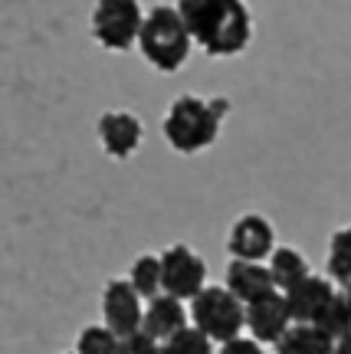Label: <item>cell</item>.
Masks as SVG:
<instances>
[{
    "instance_id": "obj_6",
    "label": "cell",
    "mask_w": 351,
    "mask_h": 354,
    "mask_svg": "<svg viewBox=\"0 0 351 354\" xmlns=\"http://www.w3.org/2000/svg\"><path fill=\"white\" fill-rule=\"evenodd\" d=\"M161 292L171 299H194L197 292L207 286V263L194 253L190 246L177 243L168 246L161 256Z\"/></svg>"
},
{
    "instance_id": "obj_13",
    "label": "cell",
    "mask_w": 351,
    "mask_h": 354,
    "mask_svg": "<svg viewBox=\"0 0 351 354\" xmlns=\"http://www.w3.org/2000/svg\"><path fill=\"white\" fill-rule=\"evenodd\" d=\"M233 299H240L243 305L256 302L260 295L273 292V279H269V269L263 263H250V259H230L226 266V286H224Z\"/></svg>"
},
{
    "instance_id": "obj_3",
    "label": "cell",
    "mask_w": 351,
    "mask_h": 354,
    "mask_svg": "<svg viewBox=\"0 0 351 354\" xmlns=\"http://www.w3.org/2000/svg\"><path fill=\"white\" fill-rule=\"evenodd\" d=\"M135 43L141 46V56L161 73H177L188 63L190 46H194L188 26L174 7H154L145 13Z\"/></svg>"
},
{
    "instance_id": "obj_5",
    "label": "cell",
    "mask_w": 351,
    "mask_h": 354,
    "mask_svg": "<svg viewBox=\"0 0 351 354\" xmlns=\"http://www.w3.org/2000/svg\"><path fill=\"white\" fill-rule=\"evenodd\" d=\"M141 3L138 0H96L92 10V37L99 39L105 50L122 53L135 46L141 26Z\"/></svg>"
},
{
    "instance_id": "obj_22",
    "label": "cell",
    "mask_w": 351,
    "mask_h": 354,
    "mask_svg": "<svg viewBox=\"0 0 351 354\" xmlns=\"http://www.w3.org/2000/svg\"><path fill=\"white\" fill-rule=\"evenodd\" d=\"M217 354H263V344L253 342V338H230L220 344Z\"/></svg>"
},
{
    "instance_id": "obj_9",
    "label": "cell",
    "mask_w": 351,
    "mask_h": 354,
    "mask_svg": "<svg viewBox=\"0 0 351 354\" xmlns=\"http://www.w3.org/2000/svg\"><path fill=\"white\" fill-rule=\"evenodd\" d=\"M226 250L233 259H250V263H263L266 256L276 250V233L269 227V220L260 214L240 216L230 236H226Z\"/></svg>"
},
{
    "instance_id": "obj_2",
    "label": "cell",
    "mask_w": 351,
    "mask_h": 354,
    "mask_svg": "<svg viewBox=\"0 0 351 354\" xmlns=\"http://www.w3.org/2000/svg\"><path fill=\"white\" fill-rule=\"evenodd\" d=\"M230 112L226 99H197V95H181L171 102L164 115V138L181 154H197L210 148L220 135V122Z\"/></svg>"
},
{
    "instance_id": "obj_15",
    "label": "cell",
    "mask_w": 351,
    "mask_h": 354,
    "mask_svg": "<svg viewBox=\"0 0 351 354\" xmlns=\"http://www.w3.org/2000/svg\"><path fill=\"white\" fill-rule=\"evenodd\" d=\"M335 342L325 338L315 325H289L276 342V354H332Z\"/></svg>"
},
{
    "instance_id": "obj_4",
    "label": "cell",
    "mask_w": 351,
    "mask_h": 354,
    "mask_svg": "<svg viewBox=\"0 0 351 354\" xmlns=\"http://www.w3.org/2000/svg\"><path fill=\"white\" fill-rule=\"evenodd\" d=\"M243 308L246 305L240 299H233L224 286H204L190 299V322L210 342L224 344L230 338H240V331H243Z\"/></svg>"
},
{
    "instance_id": "obj_24",
    "label": "cell",
    "mask_w": 351,
    "mask_h": 354,
    "mask_svg": "<svg viewBox=\"0 0 351 354\" xmlns=\"http://www.w3.org/2000/svg\"><path fill=\"white\" fill-rule=\"evenodd\" d=\"M341 295H345V302H348V308H351V286H345V292H341Z\"/></svg>"
},
{
    "instance_id": "obj_19",
    "label": "cell",
    "mask_w": 351,
    "mask_h": 354,
    "mask_svg": "<svg viewBox=\"0 0 351 354\" xmlns=\"http://www.w3.org/2000/svg\"><path fill=\"white\" fill-rule=\"evenodd\" d=\"M161 354H213V342L194 325H184L168 342H161Z\"/></svg>"
},
{
    "instance_id": "obj_12",
    "label": "cell",
    "mask_w": 351,
    "mask_h": 354,
    "mask_svg": "<svg viewBox=\"0 0 351 354\" xmlns=\"http://www.w3.org/2000/svg\"><path fill=\"white\" fill-rule=\"evenodd\" d=\"M188 325V308L181 299H171V295H164L158 292L154 299H148V308L141 312V331L154 338V342L161 344L168 342L174 331H181Z\"/></svg>"
},
{
    "instance_id": "obj_1",
    "label": "cell",
    "mask_w": 351,
    "mask_h": 354,
    "mask_svg": "<svg viewBox=\"0 0 351 354\" xmlns=\"http://www.w3.org/2000/svg\"><path fill=\"white\" fill-rule=\"evenodd\" d=\"M177 13L194 43L210 56H237L253 37V17L243 0H177Z\"/></svg>"
},
{
    "instance_id": "obj_8",
    "label": "cell",
    "mask_w": 351,
    "mask_h": 354,
    "mask_svg": "<svg viewBox=\"0 0 351 354\" xmlns=\"http://www.w3.org/2000/svg\"><path fill=\"white\" fill-rule=\"evenodd\" d=\"M141 295L128 279H112L105 292H102V318H105V328L115 331L118 338H125L132 331H141Z\"/></svg>"
},
{
    "instance_id": "obj_14",
    "label": "cell",
    "mask_w": 351,
    "mask_h": 354,
    "mask_svg": "<svg viewBox=\"0 0 351 354\" xmlns=\"http://www.w3.org/2000/svg\"><path fill=\"white\" fill-rule=\"evenodd\" d=\"M266 269H269V279H273L276 292L292 289L296 282H302V279L309 276V263H305V256H302L299 250H292V246H279V250H273Z\"/></svg>"
},
{
    "instance_id": "obj_18",
    "label": "cell",
    "mask_w": 351,
    "mask_h": 354,
    "mask_svg": "<svg viewBox=\"0 0 351 354\" xmlns=\"http://www.w3.org/2000/svg\"><path fill=\"white\" fill-rule=\"evenodd\" d=\"M328 276L341 286H351V227L339 230L328 243Z\"/></svg>"
},
{
    "instance_id": "obj_7",
    "label": "cell",
    "mask_w": 351,
    "mask_h": 354,
    "mask_svg": "<svg viewBox=\"0 0 351 354\" xmlns=\"http://www.w3.org/2000/svg\"><path fill=\"white\" fill-rule=\"evenodd\" d=\"M289 325H292V318H289L286 299L276 289L260 295L256 302H250L243 308V328H250L253 342L260 344H276L286 335Z\"/></svg>"
},
{
    "instance_id": "obj_11",
    "label": "cell",
    "mask_w": 351,
    "mask_h": 354,
    "mask_svg": "<svg viewBox=\"0 0 351 354\" xmlns=\"http://www.w3.org/2000/svg\"><path fill=\"white\" fill-rule=\"evenodd\" d=\"M99 141L105 154L112 158H132L141 145V122L132 112H105L99 118Z\"/></svg>"
},
{
    "instance_id": "obj_21",
    "label": "cell",
    "mask_w": 351,
    "mask_h": 354,
    "mask_svg": "<svg viewBox=\"0 0 351 354\" xmlns=\"http://www.w3.org/2000/svg\"><path fill=\"white\" fill-rule=\"evenodd\" d=\"M115 354H161V344L148 338L145 331H132L125 338H118V348Z\"/></svg>"
},
{
    "instance_id": "obj_10",
    "label": "cell",
    "mask_w": 351,
    "mask_h": 354,
    "mask_svg": "<svg viewBox=\"0 0 351 354\" xmlns=\"http://www.w3.org/2000/svg\"><path fill=\"white\" fill-rule=\"evenodd\" d=\"M332 279L325 276H309L296 282L292 289L282 292V299H286V308H289V318H292V325H312V318L318 315V308L332 299Z\"/></svg>"
},
{
    "instance_id": "obj_17",
    "label": "cell",
    "mask_w": 351,
    "mask_h": 354,
    "mask_svg": "<svg viewBox=\"0 0 351 354\" xmlns=\"http://www.w3.org/2000/svg\"><path fill=\"white\" fill-rule=\"evenodd\" d=\"M128 286L138 292L141 299H154L161 292V259L158 256H138L132 263V272H128Z\"/></svg>"
},
{
    "instance_id": "obj_20",
    "label": "cell",
    "mask_w": 351,
    "mask_h": 354,
    "mask_svg": "<svg viewBox=\"0 0 351 354\" xmlns=\"http://www.w3.org/2000/svg\"><path fill=\"white\" fill-rule=\"evenodd\" d=\"M115 348H118V335L109 331L105 325L82 328L79 342H75V354H115Z\"/></svg>"
},
{
    "instance_id": "obj_23",
    "label": "cell",
    "mask_w": 351,
    "mask_h": 354,
    "mask_svg": "<svg viewBox=\"0 0 351 354\" xmlns=\"http://www.w3.org/2000/svg\"><path fill=\"white\" fill-rule=\"evenodd\" d=\"M332 354H351V331L345 335V338H339V342H335V351H332Z\"/></svg>"
},
{
    "instance_id": "obj_16",
    "label": "cell",
    "mask_w": 351,
    "mask_h": 354,
    "mask_svg": "<svg viewBox=\"0 0 351 354\" xmlns=\"http://www.w3.org/2000/svg\"><path fill=\"white\" fill-rule=\"evenodd\" d=\"M312 325L322 331L325 338H332V342L345 338L351 331V308H348V302H345V295L332 292V299L318 308V315L312 318Z\"/></svg>"
}]
</instances>
